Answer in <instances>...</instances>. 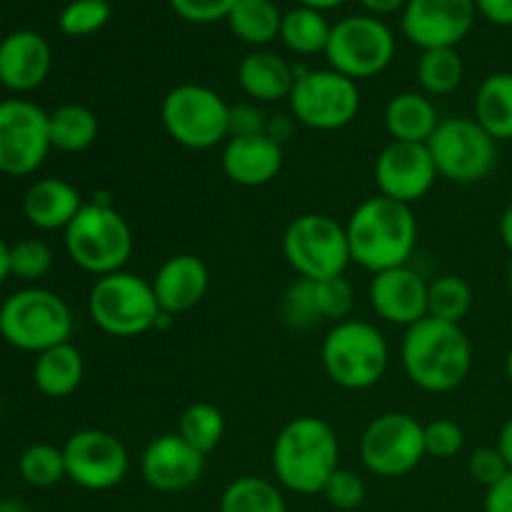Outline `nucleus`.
I'll list each match as a JSON object with an SVG mask.
<instances>
[{"instance_id":"obj_22","label":"nucleus","mask_w":512,"mask_h":512,"mask_svg":"<svg viewBox=\"0 0 512 512\" xmlns=\"http://www.w3.org/2000/svg\"><path fill=\"white\" fill-rule=\"evenodd\" d=\"M53 65L48 40L35 30H18L0 43V85L28 93L45 83Z\"/></svg>"},{"instance_id":"obj_47","label":"nucleus","mask_w":512,"mask_h":512,"mask_svg":"<svg viewBox=\"0 0 512 512\" xmlns=\"http://www.w3.org/2000/svg\"><path fill=\"white\" fill-rule=\"evenodd\" d=\"M295 125L298 123H295L293 115H285V113L268 115V123H265V135H268L270 140H275L278 145H285L290 138H293Z\"/></svg>"},{"instance_id":"obj_1","label":"nucleus","mask_w":512,"mask_h":512,"mask_svg":"<svg viewBox=\"0 0 512 512\" xmlns=\"http://www.w3.org/2000/svg\"><path fill=\"white\" fill-rule=\"evenodd\" d=\"M350 258L368 273L410 265L418 245V220L413 205L398 203L385 195L365 198L350 213L348 223Z\"/></svg>"},{"instance_id":"obj_55","label":"nucleus","mask_w":512,"mask_h":512,"mask_svg":"<svg viewBox=\"0 0 512 512\" xmlns=\"http://www.w3.org/2000/svg\"><path fill=\"white\" fill-rule=\"evenodd\" d=\"M508 290H510V298H512V260L508 265Z\"/></svg>"},{"instance_id":"obj_11","label":"nucleus","mask_w":512,"mask_h":512,"mask_svg":"<svg viewBox=\"0 0 512 512\" xmlns=\"http://www.w3.org/2000/svg\"><path fill=\"white\" fill-rule=\"evenodd\" d=\"M440 178L473 185L488 178L498 165V140L475 118L440 120L428 143Z\"/></svg>"},{"instance_id":"obj_2","label":"nucleus","mask_w":512,"mask_h":512,"mask_svg":"<svg viewBox=\"0 0 512 512\" xmlns=\"http://www.w3.org/2000/svg\"><path fill=\"white\" fill-rule=\"evenodd\" d=\"M400 363L415 388L425 393H450L460 388L473 370V343L463 325L428 315L405 330Z\"/></svg>"},{"instance_id":"obj_31","label":"nucleus","mask_w":512,"mask_h":512,"mask_svg":"<svg viewBox=\"0 0 512 512\" xmlns=\"http://www.w3.org/2000/svg\"><path fill=\"white\" fill-rule=\"evenodd\" d=\"M220 512H288V503L275 483L255 475H243L223 490Z\"/></svg>"},{"instance_id":"obj_44","label":"nucleus","mask_w":512,"mask_h":512,"mask_svg":"<svg viewBox=\"0 0 512 512\" xmlns=\"http://www.w3.org/2000/svg\"><path fill=\"white\" fill-rule=\"evenodd\" d=\"M268 115L258 105L240 103L230 105V138H250V135H263Z\"/></svg>"},{"instance_id":"obj_30","label":"nucleus","mask_w":512,"mask_h":512,"mask_svg":"<svg viewBox=\"0 0 512 512\" xmlns=\"http://www.w3.org/2000/svg\"><path fill=\"white\" fill-rule=\"evenodd\" d=\"M330 30H333V25L325 20L320 10L298 5V8H290L288 13H283L280 40L295 55H325Z\"/></svg>"},{"instance_id":"obj_23","label":"nucleus","mask_w":512,"mask_h":512,"mask_svg":"<svg viewBox=\"0 0 512 512\" xmlns=\"http://www.w3.org/2000/svg\"><path fill=\"white\" fill-rule=\"evenodd\" d=\"M83 195L63 178H40L23 198V213L40 230H65L83 208Z\"/></svg>"},{"instance_id":"obj_27","label":"nucleus","mask_w":512,"mask_h":512,"mask_svg":"<svg viewBox=\"0 0 512 512\" xmlns=\"http://www.w3.org/2000/svg\"><path fill=\"white\" fill-rule=\"evenodd\" d=\"M225 23L238 40L265 48L280 38L283 13L275 0H238Z\"/></svg>"},{"instance_id":"obj_29","label":"nucleus","mask_w":512,"mask_h":512,"mask_svg":"<svg viewBox=\"0 0 512 512\" xmlns=\"http://www.w3.org/2000/svg\"><path fill=\"white\" fill-rule=\"evenodd\" d=\"M50 143L60 153H83L98 140V115L80 103H65L48 115Z\"/></svg>"},{"instance_id":"obj_5","label":"nucleus","mask_w":512,"mask_h":512,"mask_svg":"<svg viewBox=\"0 0 512 512\" xmlns=\"http://www.w3.org/2000/svg\"><path fill=\"white\" fill-rule=\"evenodd\" d=\"M320 360L333 385L343 390H370L388 373L390 345L383 330L373 323L348 318L328 330Z\"/></svg>"},{"instance_id":"obj_38","label":"nucleus","mask_w":512,"mask_h":512,"mask_svg":"<svg viewBox=\"0 0 512 512\" xmlns=\"http://www.w3.org/2000/svg\"><path fill=\"white\" fill-rule=\"evenodd\" d=\"M315 285V303H318L320 318L343 323L350 318L355 308V288L345 275L328 280H313Z\"/></svg>"},{"instance_id":"obj_34","label":"nucleus","mask_w":512,"mask_h":512,"mask_svg":"<svg viewBox=\"0 0 512 512\" xmlns=\"http://www.w3.org/2000/svg\"><path fill=\"white\" fill-rule=\"evenodd\" d=\"M473 310V288L460 275H440L428 283V315L460 325Z\"/></svg>"},{"instance_id":"obj_41","label":"nucleus","mask_w":512,"mask_h":512,"mask_svg":"<svg viewBox=\"0 0 512 512\" xmlns=\"http://www.w3.org/2000/svg\"><path fill=\"white\" fill-rule=\"evenodd\" d=\"M325 500L328 505L338 510H355L365 503V483L358 473L348 468H338L323 488Z\"/></svg>"},{"instance_id":"obj_24","label":"nucleus","mask_w":512,"mask_h":512,"mask_svg":"<svg viewBox=\"0 0 512 512\" xmlns=\"http://www.w3.org/2000/svg\"><path fill=\"white\" fill-rule=\"evenodd\" d=\"M293 83L295 68L273 50H250L238 65V85L248 98L258 100V103L288 100Z\"/></svg>"},{"instance_id":"obj_16","label":"nucleus","mask_w":512,"mask_h":512,"mask_svg":"<svg viewBox=\"0 0 512 512\" xmlns=\"http://www.w3.org/2000/svg\"><path fill=\"white\" fill-rule=\"evenodd\" d=\"M373 173L378 193L405 205L423 200L440 178L428 145L398 143V140H390L380 150Z\"/></svg>"},{"instance_id":"obj_37","label":"nucleus","mask_w":512,"mask_h":512,"mask_svg":"<svg viewBox=\"0 0 512 512\" xmlns=\"http://www.w3.org/2000/svg\"><path fill=\"white\" fill-rule=\"evenodd\" d=\"M113 8L108 0H73L60 13L58 25L70 38H85L108 25Z\"/></svg>"},{"instance_id":"obj_43","label":"nucleus","mask_w":512,"mask_h":512,"mask_svg":"<svg viewBox=\"0 0 512 512\" xmlns=\"http://www.w3.org/2000/svg\"><path fill=\"white\" fill-rule=\"evenodd\" d=\"M468 473L475 483L483 485L485 490H490L510 473V468L498 448H478L470 455Z\"/></svg>"},{"instance_id":"obj_21","label":"nucleus","mask_w":512,"mask_h":512,"mask_svg":"<svg viewBox=\"0 0 512 512\" xmlns=\"http://www.w3.org/2000/svg\"><path fill=\"white\" fill-rule=\"evenodd\" d=\"M220 165L230 183L240 188H263L273 183L283 170V145L268 135L228 138L220 155Z\"/></svg>"},{"instance_id":"obj_50","label":"nucleus","mask_w":512,"mask_h":512,"mask_svg":"<svg viewBox=\"0 0 512 512\" xmlns=\"http://www.w3.org/2000/svg\"><path fill=\"white\" fill-rule=\"evenodd\" d=\"M498 233H500V240H503L505 248H508L512 253V203L503 210V215H500Z\"/></svg>"},{"instance_id":"obj_46","label":"nucleus","mask_w":512,"mask_h":512,"mask_svg":"<svg viewBox=\"0 0 512 512\" xmlns=\"http://www.w3.org/2000/svg\"><path fill=\"white\" fill-rule=\"evenodd\" d=\"M475 8L493 25H503V28L512 25V0H475Z\"/></svg>"},{"instance_id":"obj_9","label":"nucleus","mask_w":512,"mask_h":512,"mask_svg":"<svg viewBox=\"0 0 512 512\" xmlns=\"http://www.w3.org/2000/svg\"><path fill=\"white\" fill-rule=\"evenodd\" d=\"M290 115L295 123L310 130H343L358 118L360 88L333 68H295V83L290 90Z\"/></svg>"},{"instance_id":"obj_39","label":"nucleus","mask_w":512,"mask_h":512,"mask_svg":"<svg viewBox=\"0 0 512 512\" xmlns=\"http://www.w3.org/2000/svg\"><path fill=\"white\" fill-rule=\"evenodd\" d=\"M53 268V250L43 240H20L10 245V275L20 280L45 278Z\"/></svg>"},{"instance_id":"obj_26","label":"nucleus","mask_w":512,"mask_h":512,"mask_svg":"<svg viewBox=\"0 0 512 512\" xmlns=\"http://www.w3.org/2000/svg\"><path fill=\"white\" fill-rule=\"evenodd\" d=\"M85 375L83 353L73 343H60L55 348L45 350L35 358L33 380L35 388L45 398H68L80 388Z\"/></svg>"},{"instance_id":"obj_36","label":"nucleus","mask_w":512,"mask_h":512,"mask_svg":"<svg viewBox=\"0 0 512 512\" xmlns=\"http://www.w3.org/2000/svg\"><path fill=\"white\" fill-rule=\"evenodd\" d=\"M280 320L293 330H310L323 323L318 303H315L313 280L298 278L285 290L283 300H280Z\"/></svg>"},{"instance_id":"obj_45","label":"nucleus","mask_w":512,"mask_h":512,"mask_svg":"<svg viewBox=\"0 0 512 512\" xmlns=\"http://www.w3.org/2000/svg\"><path fill=\"white\" fill-rule=\"evenodd\" d=\"M485 512H512V470L498 485L485 490Z\"/></svg>"},{"instance_id":"obj_14","label":"nucleus","mask_w":512,"mask_h":512,"mask_svg":"<svg viewBox=\"0 0 512 512\" xmlns=\"http://www.w3.org/2000/svg\"><path fill=\"white\" fill-rule=\"evenodd\" d=\"M48 115L30 100L0 103V173L23 178L35 173L53 150Z\"/></svg>"},{"instance_id":"obj_7","label":"nucleus","mask_w":512,"mask_h":512,"mask_svg":"<svg viewBox=\"0 0 512 512\" xmlns=\"http://www.w3.org/2000/svg\"><path fill=\"white\" fill-rule=\"evenodd\" d=\"M160 313L150 280L128 270L95 278L88 293L90 320L110 338H138L155 330Z\"/></svg>"},{"instance_id":"obj_12","label":"nucleus","mask_w":512,"mask_h":512,"mask_svg":"<svg viewBox=\"0 0 512 512\" xmlns=\"http://www.w3.org/2000/svg\"><path fill=\"white\" fill-rule=\"evenodd\" d=\"M328 65L350 80H368L383 73L395 58V35L375 15H348L330 30Z\"/></svg>"},{"instance_id":"obj_32","label":"nucleus","mask_w":512,"mask_h":512,"mask_svg":"<svg viewBox=\"0 0 512 512\" xmlns=\"http://www.w3.org/2000/svg\"><path fill=\"white\" fill-rule=\"evenodd\" d=\"M415 75H418V83L425 95L443 98V95L455 93L460 88L465 78V65L455 48L423 50Z\"/></svg>"},{"instance_id":"obj_13","label":"nucleus","mask_w":512,"mask_h":512,"mask_svg":"<svg viewBox=\"0 0 512 512\" xmlns=\"http://www.w3.org/2000/svg\"><path fill=\"white\" fill-rule=\"evenodd\" d=\"M425 458L423 423L410 413H383L363 430L360 460L378 478H403Z\"/></svg>"},{"instance_id":"obj_6","label":"nucleus","mask_w":512,"mask_h":512,"mask_svg":"<svg viewBox=\"0 0 512 512\" xmlns=\"http://www.w3.org/2000/svg\"><path fill=\"white\" fill-rule=\"evenodd\" d=\"M73 313L58 293L45 288H25L0 305V338L23 353H45L60 343H70Z\"/></svg>"},{"instance_id":"obj_42","label":"nucleus","mask_w":512,"mask_h":512,"mask_svg":"<svg viewBox=\"0 0 512 512\" xmlns=\"http://www.w3.org/2000/svg\"><path fill=\"white\" fill-rule=\"evenodd\" d=\"M173 13L188 23L208 25L218 20H228L230 10L238 0H168Z\"/></svg>"},{"instance_id":"obj_8","label":"nucleus","mask_w":512,"mask_h":512,"mask_svg":"<svg viewBox=\"0 0 512 512\" xmlns=\"http://www.w3.org/2000/svg\"><path fill=\"white\" fill-rule=\"evenodd\" d=\"M160 123L183 148L210 150L230 138V105L208 85H175L160 103Z\"/></svg>"},{"instance_id":"obj_33","label":"nucleus","mask_w":512,"mask_h":512,"mask_svg":"<svg viewBox=\"0 0 512 512\" xmlns=\"http://www.w3.org/2000/svg\"><path fill=\"white\" fill-rule=\"evenodd\" d=\"M178 435L188 445H193L198 453L208 455L223 443L225 435V415L218 405L208 400L190 403L178 418Z\"/></svg>"},{"instance_id":"obj_52","label":"nucleus","mask_w":512,"mask_h":512,"mask_svg":"<svg viewBox=\"0 0 512 512\" xmlns=\"http://www.w3.org/2000/svg\"><path fill=\"white\" fill-rule=\"evenodd\" d=\"M343 3H345V0H298V5H305V8L320 10V13H325V10L338 8V5H343Z\"/></svg>"},{"instance_id":"obj_19","label":"nucleus","mask_w":512,"mask_h":512,"mask_svg":"<svg viewBox=\"0 0 512 512\" xmlns=\"http://www.w3.org/2000/svg\"><path fill=\"white\" fill-rule=\"evenodd\" d=\"M368 300L380 320L408 330L428 318V280L410 265L380 270L370 280Z\"/></svg>"},{"instance_id":"obj_3","label":"nucleus","mask_w":512,"mask_h":512,"mask_svg":"<svg viewBox=\"0 0 512 512\" xmlns=\"http://www.w3.org/2000/svg\"><path fill=\"white\" fill-rule=\"evenodd\" d=\"M270 465L278 483L290 493H323L330 475L340 468L338 435L323 418H293L275 435Z\"/></svg>"},{"instance_id":"obj_40","label":"nucleus","mask_w":512,"mask_h":512,"mask_svg":"<svg viewBox=\"0 0 512 512\" xmlns=\"http://www.w3.org/2000/svg\"><path fill=\"white\" fill-rule=\"evenodd\" d=\"M425 455L438 460H450L465 448V433L455 420L438 418L433 423L423 425Z\"/></svg>"},{"instance_id":"obj_28","label":"nucleus","mask_w":512,"mask_h":512,"mask_svg":"<svg viewBox=\"0 0 512 512\" xmlns=\"http://www.w3.org/2000/svg\"><path fill=\"white\" fill-rule=\"evenodd\" d=\"M475 120L498 143L512 140V73H493L475 93Z\"/></svg>"},{"instance_id":"obj_17","label":"nucleus","mask_w":512,"mask_h":512,"mask_svg":"<svg viewBox=\"0 0 512 512\" xmlns=\"http://www.w3.org/2000/svg\"><path fill=\"white\" fill-rule=\"evenodd\" d=\"M475 15V0H408L400 28L423 50L455 48L473 30Z\"/></svg>"},{"instance_id":"obj_48","label":"nucleus","mask_w":512,"mask_h":512,"mask_svg":"<svg viewBox=\"0 0 512 512\" xmlns=\"http://www.w3.org/2000/svg\"><path fill=\"white\" fill-rule=\"evenodd\" d=\"M363 3V8L368 10L370 15H375V18H380V15H390V13H403L405 3L408 0H360Z\"/></svg>"},{"instance_id":"obj_54","label":"nucleus","mask_w":512,"mask_h":512,"mask_svg":"<svg viewBox=\"0 0 512 512\" xmlns=\"http://www.w3.org/2000/svg\"><path fill=\"white\" fill-rule=\"evenodd\" d=\"M505 375H508V380L512 383V348L508 350V355H505Z\"/></svg>"},{"instance_id":"obj_10","label":"nucleus","mask_w":512,"mask_h":512,"mask_svg":"<svg viewBox=\"0 0 512 512\" xmlns=\"http://www.w3.org/2000/svg\"><path fill=\"white\" fill-rule=\"evenodd\" d=\"M283 255L305 280H328L345 275L353 263L348 230L325 213H303L283 233Z\"/></svg>"},{"instance_id":"obj_15","label":"nucleus","mask_w":512,"mask_h":512,"mask_svg":"<svg viewBox=\"0 0 512 512\" xmlns=\"http://www.w3.org/2000/svg\"><path fill=\"white\" fill-rule=\"evenodd\" d=\"M65 478L90 493L118 488L130 470V455L118 435L100 428H85L63 445Z\"/></svg>"},{"instance_id":"obj_35","label":"nucleus","mask_w":512,"mask_h":512,"mask_svg":"<svg viewBox=\"0 0 512 512\" xmlns=\"http://www.w3.org/2000/svg\"><path fill=\"white\" fill-rule=\"evenodd\" d=\"M20 478L33 488H53L65 478L63 448L48 443H35L20 453Z\"/></svg>"},{"instance_id":"obj_25","label":"nucleus","mask_w":512,"mask_h":512,"mask_svg":"<svg viewBox=\"0 0 512 512\" xmlns=\"http://www.w3.org/2000/svg\"><path fill=\"white\" fill-rule=\"evenodd\" d=\"M385 130L398 143H428L438 128V108L433 98L418 90L393 95L385 105Z\"/></svg>"},{"instance_id":"obj_53","label":"nucleus","mask_w":512,"mask_h":512,"mask_svg":"<svg viewBox=\"0 0 512 512\" xmlns=\"http://www.w3.org/2000/svg\"><path fill=\"white\" fill-rule=\"evenodd\" d=\"M0 512H28V510H25L20 503H15V500H5V503H0Z\"/></svg>"},{"instance_id":"obj_49","label":"nucleus","mask_w":512,"mask_h":512,"mask_svg":"<svg viewBox=\"0 0 512 512\" xmlns=\"http://www.w3.org/2000/svg\"><path fill=\"white\" fill-rule=\"evenodd\" d=\"M495 448L500 450V455H503L505 463H508V468L512 470V415L508 420H505L503 428H500L498 445H495Z\"/></svg>"},{"instance_id":"obj_4","label":"nucleus","mask_w":512,"mask_h":512,"mask_svg":"<svg viewBox=\"0 0 512 512\" xmlns=\"http://www.w3.org/2000/svg\"><path fill=\"white\" fill-rule=\"evenodd\" d=\"M63 233L68 258L95 278L125 270L133 255L130 223L110 200L98 195L80 208Z\"/></svg>"},{"instance_id":"obj_56","label":"nucleus","mask_w":512,"mask_h":512,"mask_svg":"<svg viewBox=\"0 0 512 512\" xmlns=\"http://www.w3.org/2000/svg\"><path fill=\"white\" fill-rule=\"evenodd\" d=\"M0 418H3V398H0Z\"/></svg>"},{"instance_id":"obj_51","label":"nucleus","mask_w":512,"mask_h":512,"mask_svg":"<svg viewBox=\"0 0 512 512\" xmlns=\"http://www.w3.org/2000/svg\"><path fill=\"white\" fill-rule=\"evenodd\" d=\"M10 275V245L0 238V285L8 280Z\"/></svg>"},{"instance_id":"obj_18","label":"nucleus","mask_w":512,"mask_h":512,"mask_svg":"<svg viewBox=\"0 0 512 512\" xmlns=\"http://www.w3.org/2000/svg\"><path fill=\"white\" fill-rule=\"evenodd\" d=\"M205 473V455L185 443L178 433H165L150 440L140 455V475L158 493H183L200 483Z\"/></svg>"},{"instance_id":"obj_20","label":"nucleus","mask_w":512,"mask_h":512,"mask_svg":"<svg viewBox=\"0 0 512 512\" xmlns=\"http://www.w3.org/2000/svg\"><path fill=\"white\" fill-rule=\"evenodd\" d=\"M150 285H153L160 310L170 315H180L203 303L205 293L210 288V270L198 255L180 253L165 260L155 270Z\"/></svg>"}]
</instances>
